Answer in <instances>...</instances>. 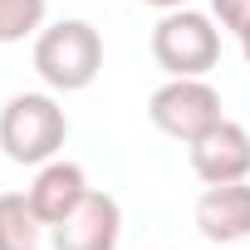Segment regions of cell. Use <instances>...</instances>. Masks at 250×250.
<instances>
[{
	"label": "cell",
	"instance_id": "cell-1",
	"mask_svg": "<svg viewBox=\"0 0 250 250\" xmlns=\"http://www.w3.org/2000/svg\"><path fill=\"white\" fill-rule=\"evenodd\" d=\"M69 138V118L49 93H15L0 108V147L20 167H44Z\"/></svg>",
	"mask_w": 250,
	"mask_h": 250
},
{
	"label": "cell",
	"instance_id": "cell-2",
	"mask_svg": "<svg viewBox=\"0 0 250 250\" xmlns=\"http://www.w3.org/2000/svg\"><path fill=\"white\" fill-rule=\"evenodd\" d=\"M98 69H103V40L88 20H59L35 35V74L49 88L79 93L98 79Z\"/></svg>",
	"mask_w": 250,
	"mask_h": 250
},
{
	"label": "cell",
	"instance_id": "cell-3",
	"mask_svg": "<svg viewBox=\"0 0 250 250\" xmlns=\"http://www.w3.org/2000/svg\"><path fill=\"white\" fill-rule=\"evenodd\" d=\"M152 59L172 79H201L221 59V30L201 10H187V5L167 10L157 20V30H152Z\"/></svg>",
	"mask_w": 250,
	"mask_h": 250
},
{
	"label": "cell",
	"instance_id": "cell-4",
	"mask_svg": "<svg viewBox=\"0 0 250 250\" xmlns=\"http://www.w3.org/2000/svg\"><path fill=\"white\" fill-rule=\"evenodd\" d=\"M147 118H152V128H162L167 138L196 143L206 128H216L226 113H221V93L206 79H167L147 98Z\"/></svg>",
	"mask_w": 250,
	"mask_h": 250
},
{
	"label": "cell",
	"instance_id": "cell-5",
	"mask_svg": "<svg viewBox=\"0 0 250 250\" xmlns=\"http://www.w3.org/2000/svg\"><path fill=\"white\" fill-rule=\"evenodd\" d=\"M191 147V172L206 182V187H221V182H245L250 177V133L240 123L221 118L216 128H206Z\"/></svg>",
	"mask_w": 250,
	"mask_h": 250
},
{
	"label": "cell",
	"instance_id": "cell-6",
	"mask_svg": "<svg viewBox=\"0 0 250 250\" xmlns=\"http://www.w3.org/2000/svg\"><path fill=\"white\" fill-rule=\"evenodd\" d=\"M123 235V211L108 191H88L59 226H54V250H118Z\"/></svg>",
	"mask_w": 250,
	"mask_h": 250
},
{
	"label": "cell",
	"instance_id": "cell-7",
	"mask_svg": "<svg viewBox=\"0 0 250 250\" xmlns=\"http://www.w3.org/2000/svg\"><path fill=\"white\" fill-rule=\"evenodd\" d=\"M196 230L211 245L250 240V182H221L196 196Z\"/></svg>",
	"mask_w": 250,
	"mask_h": 250
},
{
	"label": "cell",
	"instance_id": "cell-8",
	"mask_svg": "<svg viewBox=\"0 0 250 250\" xmlns=\"http://www.w3.org/2000/svg\"><path fill=\"white\" fill-rule=\"evenodd\" d=\"M93 187H88V177H83V167L79 162H64V157H54V162H44L40 167V177H35V187L25 191L30 196V206H35V216L54 230L83 196H88Z\"/></svg>",
	"mask_w": 250,
	"mask_h": 250
},
{
	"label": "cell",
	"instance_id": "cell-9",
	"mask_svg": "<svg viewBox=\"0 0 250 250\" xmlns=\"http://www.w3.org/2000/svg\"><path fill=\"white\" fill-rule=\"evenodd\" d=\"M40 230L44 221L25 191H0V250H40Z\"/></svg>",
	"mask_w": 250,
	"mask_h": 250
},
{
	"label": "cell",
	"instance_id": "cell-10",
	"mask_svg": "<svg viewBox=\"0 0 250 250\" xmlns=\"http://www.w3.org/2000/svg\"><path fill=\"white\" fill-rule=\"evenodd\" d=\"M44 30V0H0V44Z\"/></svg>",
	"mask_w": 250,
	"mask_h": 250
},
{
	"label": "cell",
	"instance_id": "cell-11",
	"mask_svg": "<svg viewBox=\"0 0 250 250\" xmlns=\"http://www.w3.org/2000/svg\"><path fill=\"white\" fill-rule=\"evenodd\" d=\"M211 10H216L221 30H230L235 40L250 30V0H211Z\"/></svg>",
	"mask_w": 250,
	"mask_h": 250
},
{
	"label": "cell",
	"instance_id": "cell-12",
	"mask_svg": "<svg viewBox=\"0 0 250 250\" xmlns=\"http://www.w3.org/2000/svg\"><path fill=\"white\" fill-rule=\"evenodd\" d=\"M147 5H157V10L167 15V10H182V5H187V0H147Z\"/></svg>",
	"mask_w": 250,
	"mask_h": 250
},
{
	"label": "cell",
	"instance_id": "cell-13",
	"mask_svg": "<svg viewBox=\"0 0 250 250\" xmlns=\"http://www.w3.org/2000/svg\"><path fill=\"white\" fill-rule=\"evenodd\" d=\"M240 49H245V64H250V30L240 35Z\"/></svg>",
	"mask_w": 250,
	"mask_h": 250
}]
</instances>
